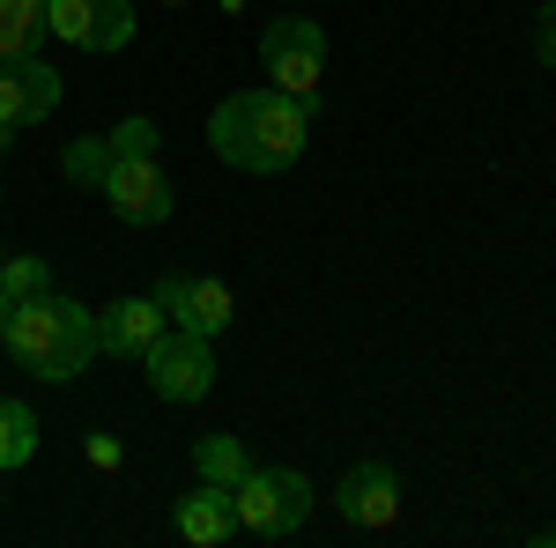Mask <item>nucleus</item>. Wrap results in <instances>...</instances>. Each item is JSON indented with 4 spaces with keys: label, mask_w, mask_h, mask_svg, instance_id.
Instances as JSON below:
<instances>
[{
    "label": "nucleus",
    "mask_w": 556,
    "mask_h": 548,
    "mask_svg": "<svg viewBox=\"0 0 556 548\" xmlns=\"http://www.w3.org/2000/svg\"><path fill=\"white\" fill-rule=\"evenodd\" d=\"M304 133H312V112L282 89H238L208 112V149L230 170H253V178H275L304 156Z\"/></svg>",
    "instance_id": "f257e3e1"
},
{
    "label": "nucleus",
    "mask_w": 556,
    "mask_h": 548,
    "mask_svg": "<svg viewBox=\"0 0 556 548\" xmlns=\"http://www.w3.org/2000/svg\"><path fill=\"white\" fill-rule=\"evenodd\" d=\"M8 356L23 364V379L38 385H75L97 364V311L67 290L23 296L8 311Z\"/></svg>",
    "instance_id": "f03ea898"
},
{
    "label": "nucleus",
    "mask_w": 556,
    "mask_h": 548,
    "mask_svg": "<svg viewBox=\"0 0 556 548\" xmlns=\"http://www.w3.org/2000/svg\"><path fill=\"white\" fill-rule=\"evenodd\" d=\"M260 67L282 97H298L304 112L319 104V82H327V30L312 15H282L260 30Z\"/></svg>",
    "instance_id": "7ed1b4c3"
},
{
    "label": "nucleus",
    "mask_w": 556,
    "mask_h": 548,
    "mask_svg": "<svg viewBox=\"0 0 556 548\" xmlns=\"http://www.w3.org/2000/svg\"><path fill=\"white\" fill-rule=\"evenodd\" d=\"M141 364H149V393H156V400L193 408V400H208V385H215V341L186 334V327H164Z\"/></svg>",
    "instance_id": "20e7f679"
},
{
    "label": "nucleus",
    "mask_w": 556,
    "mask_h": 548,
    "mask_svg": "<svg viewBox=\"0 0 556 548\" xmlns=\"http://www.w3.org/2000/svg\"><path fill=\"white\" fill-rule=\"evenodd\" d=\"M97 193L112 201V215H119L127 230H156V222H172V208H178V186L156 156H112V170H104Z\"/></svg>",
    "instance_id": "39448f33"
},
{
    "label": "nucleus",
    "mask_w": 556,
    "mask_h": 548,
    "mask_svg": "<svg viewBox=\"0 0 556 548\" xmlns=\"http://www.w3.org/2000/svg\"><path fill=\"white\" fill-rule=\"evenodd\" d=\"M334 511H342L356 534H386L393 519H401V474L386 460H356L334 482Z\"/></svg>",
    "instance_id": "423d86ee"
},
{
    "label": "nucleus",
    "mask_w": 556,
    "mask_h": 548,
    "mask_svg": "<svg viewBox=\"0 0 556 548\" xmlns=\"http://www.w3.org/2000/svg\"><path fill=\"white\" fill-rule=\"evenodd\" d=\"M60 97H67V82H60V67L52 60H0V119L8 127H45L52 112H60Z\"/></svg>",
    "instance_id": "0eeeda50"
},
{
    "label": "nucleus",
    "mask_w": 556,
    "mask_h": 548,
    "mask_svg": "<svg viewBox=\"0 0 556 548\" xmlns=\"http://www.w3.org/2000/svg\"><path fill=\"white\" fill-rule=\"evenodd\" d=\"M172 319L156 311V296H112L104 311H97V356H119V364H141L149 348H156V334H164Z\"/></svg>",
    "instance_id": "6e6552de"
},
{
    "label": "nucleus",
    "mask_w": 556,
    "mask_h": 548,
    "mask_svg": "<svg viewBox=\"0 0 556 548\" xmlns=\"http://www.w3.org/2000/svg\"><path fill=\"white\" fill-rule=\"evenodd\" d=\"M172 519H178V541H193V548H223L238 534V505H230L223 482H193V489L178 497Z\"/></svg>",
    "instance_id": "1a4fd4ad"
},
{
    "label": "nucleus",
    "mask_w": 556,
    "mask_h": 548,
    "mask_svg": "<svg viewBox=\"0 0 556 548\" xmlns=\"http://www.w3.org/2000/svg\"><path fill=\"white\" fill-rule=\"evenodd\" d=\"M230 505H238V534L290 541V519H282V482H275V467H253V474L230 489Z\"/></svg>",
    "instance_id": "9d476101"
},
{
    "label": "nucleus",
    "mask_w": 556,
    "mask_h": 548,
    "mask_svg": "<svg viewBox=\"0 0 556 548\" xmlns=\"http://www.w3.org/2000/svg\"><path fill=\"white\" fill-rule=\"evenodd\" d=\"M178 327H186V334H230V327H238V290H230V282H215V275H193V282H186V311H178Z\"/></svg>",
    "instance_id": "9b49d317"
},
{
    "label": "nucleus",
    "mask_w": 556,
    "mask_h": 548,
    "mask_svg": "<svg viewBox=\"0 0 556 548\" xmlns=\"http://www.w3.org/2000/svg\"><path fill=\"white\" fill-rule=\"evenodd\" d=\"M253 467H260V460L245 453V437H238V430H208V437L193 445V474H201V482H223V489H238Z\"/></svg>",
    "instance_id": "f8f14e48"
},
{
    "label": "nucleus",
    "mask_w": 556,
    "mask_h": 548,
    "mask_svg": "<svg viewBox=\"0 0 556 548\" xmlns=\"http://www.w3.org/2000/svg\"><path fill=\"white\" fill-rule=\"evenodd\" d=\"M30 460H38V416H30V400L0 393V474H15Z\"/></svg>",
    "instance_id": "ddd939ff"
},
{
    "label": "nucleus",
    "mask_w": 556,
    "mask_h": 548,
    "mask_svg": "<svg viewBox=\"0 0 556 548\" xmlns=\"http://www.w3.org/2000/svg\"><path fill=\"white\" fill-rule=\"evenodd\" d=\"M45 44V0H0V60H30Z\"/></svg>",
    "instance_id": "4468645a"
},
{
    "label": "nucleus",
    "mask_w": 556,
    "mask_h": 548,
    "mask_svg": "<svg viewBox=\"0 0 556 548\" xmlns=\"http://www.w3.org/2000/svg\"><path fill=\"white\" fill-rule=\"evenodd\" d=\"M134 44V0H89V44L83 52H127Z\"/></svg>",
    "instance_id": "2eb2a0df"
},
{
    "label": "nucleus",
    "mask_w": 556,
    "mask_h": 548,
    "mask_svg": "<svg viewBox=\"0 0 556 548\" xmlns=\"http://www.w3.org/2000/svg\"><path fill=\"white\" fill-rule=\"evenodd\" d=\"M104 170H112V133H83V141H67V156H60V178L67 186H104Z\"/></svg>",
    "instance_id": "dca6fc26"
},
{
    "label": "nucleus",
    "mask_w": 556,
    "mask_h": 548,
    "mask_svg": "<svg viewBox=\"0 0 556 548\" xmlns=\"http://www.w3.org/2000/svg\"><path fill=\"white\" fill-rule=\"evenodd\" d=\"M45 290H52V267H45L38 253H8V259H0V296H8V304L45 296Z\"/></svg>",
    "instance_id": "f3484780"
},
{
    "label": "nucleus",
    "mask_w": 556,
    "mask_h": 548,
    "mask_svg": "<svg viewBox=\"0 0 556 548\" xmlns=\"http://www.w3.org/2000/svg\"><path fill=\"white\" fill-rule=\"evenodd\" d=\"M45 38L89 44V0H45Z\"/></svg>",
    "instance_id": "a211bd4d"
},
{
    "label": "nucleus",
    "mask_w": 556,
    "mask_h": 548,
    "mask_svg": "<svg viewBox=\"0 0 556 548\" xmlns=\"http://www.w3.org/2000/svg\"><path fill=\"white\" fill-rule=\"evenodd\" d=\"M156 149H164V133H156V119H141V112L112 127V156H156Z\"/></svg>",
    "instance_id": "6ab92c4d"
},
{
    "label": "nucleus",
    "mask_w": 556,
    "mask_h": 548,
    "mask_svg": "<svg viewBox=\"0 0 556 548\" xmlns=\"http://www.w3.org/2000/svg\"><path fill=\"white\" fill-rule=\"evenodd\" d=\"M275 482H282V519H290V534H298L304 519H312V482H304L298 467H275Z\"/></svg>",
    "instance_id": "aec40b11"
},
{
    "label": "nucleus",
    "mask_w": 556,
    "mask_h": 548,
    "mask_svg": "<svg viewBox=\"0 0 556 548\" xmlns=\"http://www.w3.org/2000/svg\"><path fill=\"white\" fill-rule=\"evenodd\" d=\"M186 282H193V275H186V267H164V275H156V282H149V296H156V311H164V319H172V327H178V311H186Z\"/></svg>",
    "instance_id": "412c9836"
},
{
    "label": "nucleus",
    "mask_w": 556,
    "mask_h": 548,
    "mask_svg": "<svg viewBox=\"0 0 556 548\" xmlns=\"http://www.w3.org/2000/svg\"><path fill=\"white\" fill-rule=\"evenodd\" d=\"M534 60H542V67H556V0H542V8H534Z\"/></svg>",
    "instance_id": "4be33fe9"
},
{
    "label": "nucleus",
    "mask_w": 556,
    "mask_h": 548,
    "mask_svg": "<svg viewBox=\"0 0 556 548\" xmlns=\"http://www.w3.org/2000/svg\"><path fill=\"white\" fill-rule=\"evenodd\" d=\"M83 453H89V467H104V474H112V467L127 460V445H119V437H104V430H97V437H89Z\"/></svg>",
    "instance_id": "5701e85b"
},
{
    "label": "nucleus",
    "mask_w": 556,
    "mask_h": 548,
    "mask_svg": "<svg viewBox=\"0 0 556 548\" xmlns=\"http://www.w3.org/2000/svg\"><path fill=\"white\" fill-rule=\"evenodd\" d=\"M15 133H23V127H8V119H0V156H8V149H15Z\"/></svg>",
    "instance_id": "b1692460"
},
{
    "label": "nucleus",
    "mask_w": 556,
    "mask_h": 548,
    "mask_svg": "<svg viewBox=\"0 0 556 548\" xmlns=\"http://www.w3.org/2000/svg\"><path fill=\"white\" fill-rule=\"evenodd\" d=\"M8 311H15V304H8V296H0V348H8Z\"/></svg>",
    "instance_id": "393cba45"
},
{
    "label": "nucleus",
    "mask_w": 556,
    "mask_h": 548,
    "mask_svg": "<svg viewBox=\"0 0 556 548\" xmlns=\"http://www.w3.org/2000/svg\"><path fill=\"white\" fill-rule=\"evenodd\" d=\"M172 8H186V0H172Z\"/></svg>",
    "instance_id": "a878e982"
},
{
    "label": "nucleus",
    "mask_w": 556,
    "mask_h": 548,
    "mask_svg": "<svg viewBox=\"0 0 556 548\" xmlns=\"http://www.w3.org/2000/svg\"><path fill=\"white\" fill-rule=\"evenodd\" d=\"M0 259H8V253H0Z\"/></svg>",
    "instance_id": "bb28decb"
}]
</instances>
